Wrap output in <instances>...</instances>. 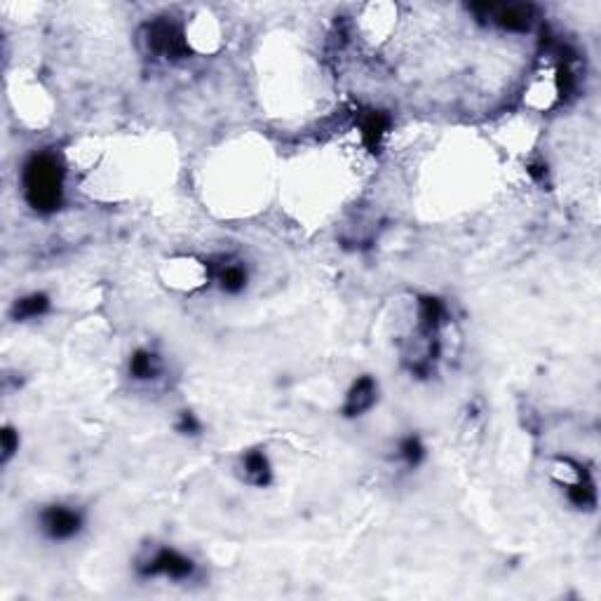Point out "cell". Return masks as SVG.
Here are the masks:
<instances>
[{"label": "cell", "instance_id": "obj_1", "mask_svg": "<svg viewBox=\"0 0 601 601\" xmlns=\"http://www.w3.org/2000/svg\"><path fill=\"white\" fill-rule=\"evenodd\" d=\"M64 164L57 153H33L22 170L23 200L38 214H52L64 202Z\"/></svg>", "mask_w": 601, "mask_h": 601}, {"label": "cell", "instance_id": "obj_2", "mask_svg": "<svg viewBox=\"0 0 601 601\" xmlns=\"http://www.w3.org/2000/svg\"><path fill=\"white\" fill-rule=\"evenodd\" d=\"M195 568V561L174 548H155L136 564L141 578H167L174 583L193 578Z\"/></svg>", "mask_w": 601, "mask_h": 601}, {"label": "cell", "instance_id": "obj_3", "mask_svg": "<svg viewBox=\"0 0 601 601\" xmlns=\"http://www.w3.org/2000/svg\"><path fill=\"white\" fill-rule=\"evenodd\" d=\"M555 474L559 479V484L567 489V498L573 508L590 510V512L596 508L595 479L580 463L571 461V458H559Z\"/></svg>", "mask_w": 601, "mask_h": 601}, {"label": "cell", "instance_id": "obj_4", "mask_svg": "<svg viewBox=\"0 0 601 601\" xmlns=\"http://www.w3.org/2000/svg\"><path fill=\"white\" fill-rule=\"evenodd\" d=\"M144 41H146L148 50L153 54H160L163 59H172V61L191 54L188 35L176 23L167 22V19H158V22L148 23Z\"/></svg>", "mask_w": 601, "mask_h": 601}, {"label": "cell", "instance_id": "obj_5", "mask_svg": "<svg viewBox=\"0 0 601 601\" xmlns=\"http://www.w3.org/2000/svg\"><path fill=\"white\" fill-rule=\"evenodd\" d=\"M82 526H85V517L73 505L54 502V505H47L41 512V531L50 540H57V543L73 540L82 531Z\"/></svg>", "mask_w": 601, "mask_h": 601}, {"label": "cell", "instance_id": "obj_6", "mask_svg": "<svg viewBox=\"0 0 601 601\" xmlns=\"http://www.w3.org/2000/svg\"><path fill=\"white\" fill-rule=\"evenodd\" d=\"M479 19H489L493 26L510 33H524L531 29L533 5H473Z\"/></svg>", "mask_w": 601, "mask_h": 601}, {"label": "cell", "instance_id": "obj_7", "mask_svg": "<svg viewBox=\"0 0 601 601\" xmlns=\"http://www.w3.org/2000/svg\"><path fill=\"white\" fill-rule=\"evenodd\" d=\"M379 399V383L374 380V376H360L351 386L348 395H345L343 402V416L345 418H357V416H364L367 411H371Z\"/></svg>", "mask_w": 601, "mask_h": 601}, {"label": "cell", "instance_id": "obj_8", "mask_svg": "<svg viewBox=\"0 0 601 601\" xmlns=\"http://www.w3.org/2000/svg\"><path fill=\"white\" fill-rule=\"evenodd\" d=\"M210 268H211V277H214L216 285H219V289H221L223 294H230V296H235V294H242L247 289L249 273H247L245 263L242 261L226 258L221 266H211L210 263Z\"/></svg>", "mask_w": 601, "mask_h": 601}, {"label": "cell", "instance_id": "obj_9", "mask_svg": "<svg viewBox=\"0 0 601 601\" xmlns=\"http://www.w3.org/2000/svg\"><path fill=\"white\" fill-rule=\"evenodd\" d=\"M242 477L247 484L257 486V489H266L273 482V467H270L268 455L263 454L261 449L247 451L242 455Z\"/></svg>", "mask_w": 601, "mask_h": 601}, {"label": "cell", "instance_id": "obj_10", "mask_svg": "<svg viewBox=\"0 0 601 601\" xmlns=\"http://www.w3.org/2000/svg\"><path fill=\"white\" fill-rule=\"evenodd\" d=\"M390 129V117L380 111H364L360 113V135L362 141L367 144L369 151H379L380 139L388 135Z\"/></svg>", "mask_w": 601, "mask_h": 601}, {"label": "cell", "instance_id": "obj_11", "mask_svg": "<svg viewBox=\"0 0 601 601\" xmlns=\"http://www.w3.org/2000/svg\"><path fill=\"white\" fill-rule=\"evenodd\" d=\"M50 296L45 292H33L26 294V296L17 298L14 305H12V320L17 322H29V320H38V317L47 315L50 313Z\"/></svg>", "mask_w": 601, "mask_h": 601}, {"label": "cell", "instance_id": "obj_12", "mask_svg": "<svg viewBox=\"0 0 601 601\" xmlns=\"http://www.w3.org/2000/svg\"><path fill=\"white\" fill-rule=\"evenodd\" d=\"M163 371V360L158 352L148 351V348H139L129 357V376L136 380H153L158 379Z\"/></svg>", "mask_w": 601, "mask_h": 601}, {"label": "cell", "instance_id": "obj_13", "mask_svg": "<svg viewBox=\"0 0 601 601\" xmlns=\"http://www.w3.org/2000/svg\"><path fill=\"white\" fill-rule=\"evenodd\" d=\"M398 461L408 470H416L426 461V444L418 435H404L398 442Z\"/></svg>", "mask_w": 601, "mask_h": 601}, {"label": "cell", "instance_id": "obj_14", "mask_svg": "<svg viewBox=\"0 0 601 601\" xmlns=\"http://www.w3.org/2000/svg\"><path fill=\"white\" fill-rule=\"evenodd\" d=\"M202 430V423L198 420V416L193 411H182L179 414V420H176V432H182V435H188V437H195Z\"/></svg>", "mask_w": 601, "mask_h": 601}, {"label": "cell", "instance_id": "obj_15", "mask_svg": "<svg viewBox=\"0 0 601 601\" xmlns=\"http://www.w3.org/2000/svg\"><path fill=\"white\" fill-rule=\"evenodd\" d=\"M19 451V435L10 426L3 430V463H7Z\"/></svg>", "mask_w": 601, "mask_h": 601}]
</instances>
